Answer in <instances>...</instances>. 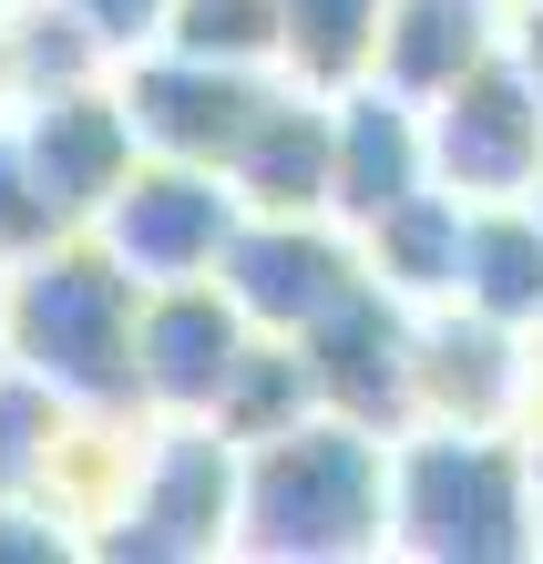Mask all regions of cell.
I'll list each match as a JSON object with an SVG mask.
<instances>
[{"label": "cell", "mask_w": 543, "mask_h": 564, "mask_svg": "<svg viewBox=\"0 0 543 564\" xmlns=\"http://www.w3.org/2000/svg\"><path fill=\"white\" fill-rule=\"evenodd\" d=\"M359 257H369V278H380L390 297H411V308H441V297L461 288V195H400V206H380L359 226Z\"/></svg>", "instance_id": "obj_17"}, {"label": "cell", "mask_w": 543, "mask_h": 564, "mask_svg": "<svg viewBox=\"0 0 543 564\" xmlns=\"http://www.w3.org/2000/svg\"><path fill=\"white\" fill-rule=\"evenodd\" d=\"M318 411V390H308V359H297V339H278V328H257L247 359H236V380L216 390V431L226 442H267V431H287V421H308Z\"/></svg>", "instance_id": "obj_19"}, {"label": "cell", "mask_w": 543, "mask_h": 564, "mask_svg": "<svg viewBox=\"0 0 543 564\" xmlns=\"http://www.w3.org/2000/svg\"><path fill=\"white\" fill-rule=\"evenodd\" d=\"M62 11H73L113 62H133L144 42H164V11H175V0H62Z\"/></svg>", "instance_id": "obj_25"}, {"label": "cell", "mask_w": 543, "mask_h": 564, "mask_svg": "<svg viewBox=\"0 0 543 564\" xmlns=\"http://www.w3.org/2000/svg\"><path fill=\"white\" fill-rule=\"evenodd\" d=\"M236 462L247 442H226L216 421H144L123 503L93 523V564H216L236 554Z\"/></svg>", "instance_id": "obj_4"}, {"label": "cell", "mask_w": 543, "mask_h": 564, "mask_svg": "<svg viewBox=\"0 0 543 564\" xmlns=\"http://www.w3.org/2000/svg\"><path fill=\"white\" fill-rule=\"evenodd\" d=\"M513 431L543 442V328H523V390H513Z\"/></svg>", "instance_id": "obj_27"}, {"label": "cell", "mask_w": 543, "mask_h": 564, "mask_svg": "<svg viewBox=\"0 0 543 564\" xmlns=\"http://www.w3.org/2000/svg\"><path fill=\"white\" fill-rule=\"evenodd\" d=\"M133 308H144V278L93 226H62L0 268V359L83 411H144L133 401Z\"/></svg>", "instance_id": "obj_2"}, {"label": "cell", "mask_w": 543, "mask_h": 564, "mask_svg": "<svg viewBox=\"0 0 543 564\" xmlns=\"http://www.w3.org/2000/svg\"><path fill=\"white\" fill-rule=\"evenodd\" d=\"M380 11L390 0H278V73L308 93H349L380 62Z\"/></svg>", "instance_id": "obj_18"}, {"label": "cell", "mask_w": 543, "mask_h": 564, "mask_svg": "<svg viewBox=\"0 0 543 564\" xmlns=\"http://www.w3.org/2000/svg\"><path fill=\"white\" fill-rule=\"evenodd\" d=\"M226 185H236L247 216H308V206H328V93L278 73V93H267L257 123H247V144L226 154Z\"/></svg>", "instance_id": "obj_14"}, {"label": "cell", "mask_w": 543, "mask_h": 564, "mask_svg": "<svg viewBox=\"0 0 543 564\" xmlns=\"http://www.w3.org/2000/svg\"><path fill=\"white\" fill-rule=\"evenodd\" d=\"M421 185H431V123L411 93H390V83L328 93V216L359 237L380 206H400Z\"/></svg>", "instance_id": "obj_12"}, {"label": "cell", "mask_w": 543, "mask_h": 564, "mask_svg": "<svg viewBox=\"0 0 543 564\" xmlns=\"http://www.w3.org/2000/svg\"><path fill=\"white\" fill-rule=\"evenodd\" d=\"M247 339L257 328L226 297V278L144 288V308H133V401L164 421H206L216 390L236 380V359H247Z\"/></svg>", "instance_id": "obj_9"}, {"label": "cell", "mask_w": 543, "mask_h": 564, "mask_svg": "<svg viewBox=\"0 0 543 564\" xmlns=\"http://www.w3.org/2000/svg\"><path fill=\"white\" fill-rule=\"evenodd\" d=\"M0 268H11V257H0Z\"/></svg>", "instance_id": "obj_30"}, {"label": "cell", "mask_w": 543, "mask_h": 564, "mask_svg": "<svg viewBox=\"0 0 543 564\" xmlns=\"http://www.w3.org/2000/svg\"><path fill=\"white\" fill-rule=\"evenodd\" d=\"M492 52H502V0H390L369 83L411 93V104H441V93L461 73H482Z\"/></svg>", "instance_id": "obj_15"}, {"label": "cell", "mask_w": 543, "mask_h": 564, "mask_svg": "<svg viewBox=\"0 0 543 564\" xmlns=\"http://www.w3.org/2000/svg\"><path fill=\"white\" fill-rule=\"evenodd\" d=\"M236 554L247 564H369L390 554V431L308 411L236 462Z\"/></svg>", "instance_id": "obj_1"}, {"label": "cell", "mask_w": 543, "mask_h": 564, "mask_svg": "<svg viewBox=\"0 0 543 564\" xmlns=\"http://www.w3.org/2000/svg\"><path fill=\"white\" fill-rule=\"evenodd\" d=\"M164 42L206 52V62L278 73V0H175V11H164Z\"/></svg>", "instance_id": "obj_22"}, {"label": "cell", "mask_w": 543, "mask_h": 564, "mask_svg": "<svg viewBox=\"0 0 543 564\" xmlns=\"http://www.w3.org/2000/svg\"><path fill=\"white\" fill-rule=\"evenodd\" d=\"M83 534L62 523L52 503H31V492H0V564H73Z\"/></svg>", "instance_id": "obj_24"}, {"label": "cell", "mask_w": 543, "mask_h": 564, "mask_svg": "<svg viewBox=\"0 0 543 564\" xmlns=\"http://www.w3.org/2000/svg\"><path fill=\"white\" fill-rule=\"evenodd\" d=\"M236 185L216 164H175V154H133V175L104 195V216H93V237L144 288H175V278H216V257L236 237Z\"/></svg>", "instance_id": "obj_7"}, {"label": "cell", "mask_w": 543, "mask_h": 564, "mask_svg": "<svg viewBox=\"0 0 543 564\" xmlns=\"http://www.w3.org/2000/svg\"><path fill=\"white\" fill-rule=\"evenodd\" d=\"M533 452V554H543V442H523Z\"/></svg>", "instance_id": "obj_28"}, {"label": "cell", "mask_w": 543, "mask_h": 564, "mask_svg": "<svg viewBox=\"0 0 543 564\" xmlns=\"http://www.w3.org/2000/svg\"><path fill=\"white\" fill-rule=\"evenodd\" d=\"M523 206H533V216H543V175H533V195H523Z\"/></svg>", "instance_id": "obj_29"}, {"label": "cell", "mask_w": 543, "mask_h": 564, "mask_svg": "<svg viewBox=\"0 0 543 564\" xmlns=\"http://www.w3.org/2000/svg\"><path fill=\"white\" fill-rule=\"evenodd\" d=\"M278 93V73H247V62H206L175 42H144L133 62H113V104L133 123V154H175V164H216L247 144L257 104Z\"/></svg>", "instance_id": "obj_5"}, {"label": "cell", "mask_w": 543, "mask_h": 564, "mask_svg": "<svg viewBox=\"0 0 543 564\" xmlns=\"http://www.w3.org/2000/svg\"><path fill=\"white\" fill-rule=\"evenodd\" d=\"M421 123H431V185L441 195H461V206L533 195V175H543V93H533V73L513 52H492L441 104H421Z\"/></svg>", "instance_id": "obj_6"}, {"label": "cell", "mask_w": 543, "mask_h": 564, "mask_svg": "<svg viewBox=\"0 0 543 564\" xmlns=\"http://www.w3.org/2000/svg\"><path fill=\"white\" fill-rule=\"evenodd\" d=\"M502 52L533 73V93H543V0H502Z\"/></svg>", "instance_id": "obj_26"}, {"label": "cell", "mask_w": 543, "mask_h": 564, "mask_svg": "<svg viewBox=\"0 0 543 564\" xmlns=\"http://www.w3.org/2000/svg\"><path fill=\"white\" fill-rule=\"evenodd\" d=\"M461 308H482L502 328H543V216L523 195L502 206H461Z\"/></svg>", "instance_id": "obj_16"}, {"label": "cell", "mask_w": 543, "mask_h": 564, "mask_svg": "<svg viewBox=\"0 0 543 564\" xmlns=\"http://www.w3.org/2000/svg\"><path fill=\"white\" fill-rule=\"evenodd\" d=\"M513 390H523V328L461 308V297L421 308V328H411V421L513 431Z\"/></svg>", "instance_id": "obj_11"}, {"label": "cell", "mask_w": 543, "mask_h": 564, "mask_svg": "<svg viewBox=\"0 0 543 564\" xmlns=\"http://www.w3.org/2000/svg\"><path fill=\"white\" fill-rule=\"evenodd\" d=\"M0 31H11V93H21V104H31V93L104 83V73H113V52L93 42L62 0H11V11H0Z\"/></svg>", "instance_id": "obj_20"}, {"label": "cell", "mask_w": 543, "mask_h": 564, "mask_svg": "<svg viewBox=\"0 0 543 564\" xmlns=\"http://www.w3.org/2000/svg\"><path fill=\"white\" fill-rule=\"evenodd\" d=\"M62 421H73V401L0 359V492H31V503H42V473H52Z\"/></svg>", "instance_id": "obj_21"}, {"label": "cell", "mask_w": 543, "mask_h": 564, "mask_svg": "<svg viewBox=\"0 0 543 564\" xmlns=\"http://www.w3.org/2000/svg\"><path fill=\"white\" fill-rule=\"evenodd\" d=\"M0 11H11V0H0Z\"/></svg>", "instance_id": "obj_31"}, {"label": "cell", "mask_w": 543, "mask_h": 564, "mask_svg": "<svg viewBox=\"0 0 543 564\" xmlns=\"http://www.w3.org/2000/svg\"><path fill=\"white\" fill-rule=\"evenodd\" d=\"M62 237V216H52V195L42 175H31V144H21V113L0 104V257H21V247H42Z\"/></svg>", "instance_id": "obj_23"}, {"label": "cell", "mask_w": 543, "mask_h": 564, "mask_svg": "<svg viewBox=\"0 0 543 564\" xmlns=\"http://www.w3.org/2000/svg\"><path fill=\"white\" fill-rule=\"evenodd\" d=\"M390 554L400 564H533L523 431H471V421L390 431Z\"/></svg>", "instance_id": "obj_3"}, {"label": "cell", "mask_w": 543, "mask_h": 564, "mask_svg": "<svg viewBox=\"0 0 543 564\" xmlns=\"http://www.w3.org/2000/svg\"><path fill=\"white\" fill-rule=\"evenodd\" d=\"M411 328H421V308L390 297L380 278H359L328 318H308L297 359H308L318 411L369 421V431H411Z\"/></svg>", "instance_id": "obj_10"}, {"label": "cell", "mask_w": 543, "mask_h": 564, "mask_svg": "<svg viewBox=\"0 0 543 564\" xmlns=\"http://www.w3.org/2000/svg\"><path fill=\"white\" fill-rule=\"evenodd\" d=\"M21 113V144H31V175H42L52 216L62 226H93L104 216V195L133 175V123L113 104V73L104 83H62V93H31Z\"/></svg>", "instance_id": "obj_13"}, {"label": "cell", "mask_w": 543, "mask_h": 564, "mask_svg": "<svg viewBox=\"0 0 543 564\" xmlns=\"http://www.w3.org/2000/svg\"><path fill=\"white\" fill-rule=\"evenodd\" d=\"M216 278H226L236 308H247V328L297 339L308 318H328L338 297L369 278V257H359V237H349L328 206H308V216H236Z\"/></svg>", "instance_id": "obj_8"}]
</instances>
